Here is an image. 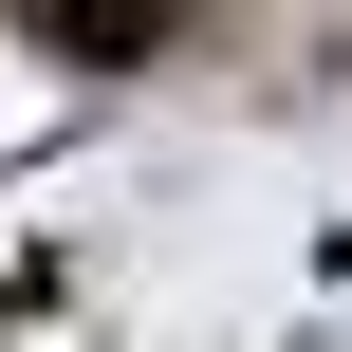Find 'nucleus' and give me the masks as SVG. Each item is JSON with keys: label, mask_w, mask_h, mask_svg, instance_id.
<instances>
[{"label": "nucleus", "mask_w": 352, "mask_h": 352, "mask_svg": "<svg viewBox=\"0 0 352 352\" xmlns=\"http://www.w3.org/2000/svg\"><path fill=\"white\" fill-rule=\"evenodd\" d=\"M148 37H167V0H56V56H93V74L148 56Z\"/></svg>", "instance_id": "1"}]
</instances>
